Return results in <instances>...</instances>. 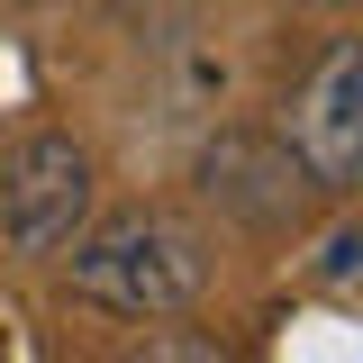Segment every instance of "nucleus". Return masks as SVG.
Returning a JSON list of instances; mask_svg holds the SVG:
<instances>
[{
  "instance_id": "f257e3e1",
  "label": "nucleus",
  "mask_w": 363,
  "mask_h": 363,
  "mask_svg": "<svg viewBox=\"0 0 363 363\" xmlns=\"http://www.w3.org/2000/svg\"><path fill=\"white\" fill-rule=\"evenodd\" d=\"M73 291H82L91 309L109 318H182L200 300V281H209V245L173 218V209H118V218H100L73 236Z\"/></svg>"
},
{
  "instance_id": "f03ea898",
  "label": "nucleus",
  "mask_w": 363,
  "mask_h": 363,
  "mask_svg": "<svg viewBox=\"0 0 363 363\" xmlns=\"http://www.w3.org/2000/svg\"><path fill=\"white\" fill-rule=\"evenodd\" d=\"M91 145L64 128H28L9 155H0V245L18 255V264H45V255H64L91 218Z\"/></svg>"
},
{
  "instance_id": "7ed1b4c3",
  "label": "nucleus",
  "mask_w": 363,
  "mask_h": 363,
  "mask_svg": "<svg viewBox=\"0 0 363 363\" xmlns=\"http://www.w3.org/2000/svg\"><path fill=\"white\" fill-rule=\"evenodd\" d=\"M281 145L309 182H354L363 173V37H336L318 55V73L300 82L291 118H281Z\"/></svg>"
},
{
  "instance_id": "20e7f679",
  "label": "nucleus",
  "mask_w": 363,
  "mask_h": 363,
  "mask_svg": "<svg viewBox=\"0 0 363 363\" xmlns=\"http://www.w3.org/2000/svg\"><path fill=\"white\" fill-rule=\"evenodd\" d=\"M200 191L218 200L227 218H245V227H281L291 209H300L309 173L291 164V145L245 136V128H218L209 145H200Z\"/></svg>"
},
{
  "instance_id": "39448f33",
  "label": "nucleus",
  "mask_w": 363,
  "mask_h": 363,
  "mask_svg": "<svg viewBox=\"0 0 363 363\" xmlns=\"http://www.w3.org/2000/svg\"><path fill=\"white\" fill-rule=\"evenodd\" d=\"M309 281H318V291H363V218H345V227H327V236H318Z\"/></svg>"
},
{
  "instance_id": "423d86ee",
  "label": "nucleus",
  "mask_w": 363,
  "mask_h": 363,
  "mask_svg": "<svg viewBox=\"0 0 363 363\" xmlns=\"http://www.w3.org/2000/svg\"><path fill=\"white\" fill-rule=\"evenodd\" d=\"M118 363H227L209 336H182V327H164V336H145V345H128Z\"/></svg>"
},
{
  "instance_id": "0eeeda50",
  "label": "nucleus",
  "mask_w": 363,
  "mask_h": 363,
  "mask_svg": "<svg viewBox=\"0 0 363 363\" xmlns=\"http://www.w3.org/2000/svg\"><path fill=\"white\" fill-rule=\"evenodd\" d=\"M309 9H345V0H309Z\"/></svg>"
},
{
  "instance_id": "6e6552de",
  "label": "nucleus",
  "mask_w": 363,
  "mask_h": 363,
  "mask_svg": "<svg viewBox=\"0 0 363 363\" xmlns=\"http://www.w3.org/2000/svg\"><path fill=\"white\" fill-rule=\"evenodd\" d=\"M28 9H55V0H28Z\"/></svg>"
},
{
  "instance_id": "1a4fd4ad",
  "label": "nucleus",
  "mask_w": 363,
  "mask_h": 363,
  "mask_svg": "<svg viewBox=\"0 0 363 363\" xmlns=\"http://www.w3.org/2000/svg\"><path fill=\"white\" fill-rule=\"evenodd\" d=\"M0 363H9V345H0Z\"/></svg>"
}]
</instances>
